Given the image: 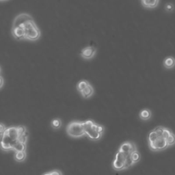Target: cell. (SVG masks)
Instances as JSON below:
<instances>
[{
	"label": "cell",
	"mask_w": 175,
	"mask_h": 175,
	"mask_svg": "<svg viewBox=\"0 0 175 175\" xmlns=\"http://www.w3.org/2000/svg\"><path fill=\"white\" fill-rule=\"evenodd\" d=\"M167 142H168V146H172L174 145L175 144V135L173 134L172 133H171L168 139H166Z\"/></svg>",
	"instance_id": "e0dca14e"
},
{
	"label": "cell",
	"mask_w": 175,
	"mask_h": 175,
	"mask_svg": "<svg viewBox=\"0 0 175 175\" xmlns=\"http://www.w3.org/2000/svg\"><path fill=\"white\" fill-rule=\"evenodd\" d=\"M158 138L159 135H157L156 132L153 130L150 132L149 135H148V142H149V144L153 143L154 142L156 141Z\"/></svg>",
	"instance_id": "2e32d148"
},
{
	"label": "cell",
	"mask_w": 175,
	"mask_h": 175,
	"mask_svg": "<svg viewBox=\"0 0 175 175\" xmlns=\"http://www.w3.org/2000/svg\"><path fill=\"white\" fill-rule=\"evenodd\" d=\"M163 64L166 68L170 69L174 68L175 67V58L172 56L167 57L163 62Z\"/></svg>",
	"instance_id": "7c38bea8"
},
{
	"label": "cell",
	"mask_w": 175,
	"mask_h": 175,
	"mask_svg": "<svg viewBox=\"0 0 175 175\" xmlns=\"http://www.w3.org/2000/svg\"><path fill=\"white\" fill-rule=\"evenodd\" d=\"M11 34L15 39L17 41L25 39V30L21 26L12 27Z\"/></svg>",
	"instance_id": "30bf717a"
},
{
	"label": "cell",
	"mask_w": 175,
	"mask_h": 175,
	"mask_svg": "<svg viewBox=\"0 0 175 175\" xmlns=\"http://www.w3.org/2000/svg\"><path fill=\"white\" fill-rule=\"evenodd\" d=\"M84 129L85 135L90 140L98 141L104 134L105 127L92 120H86L84 121Z\"/></svg>",
	"instance_id": "3957f363"
},
{
	"label": "cell",
	"mask_w": 175,
	"mask_h": 175,
	"mask_svg": "<svg viewBox=\"0 0 175 175\" xmlns=\"http://www.w3.org/2000/svg\"><path fill=\"white\" fill-rule=\"evenodd\" d=\"M28 138V130L25 125L8 127L1 135V149L6 152L27 151Z\"/></svg>",
	"instance_id": "6da1fadb"
},
{
	"label": "cell",
	"mask_w": 175,
	"mask_h": 175,
	"mask_svg": "<svg viewBox=\"0 0 175 175\" xmlns=\"http://www.w3.org/2000/svg\"><path fill=\"white\" fill-rule=\"evenodd\" d=\"M149 146L151 150L158 151L164 150L168 146V145L166 139L163 137H159L157 140L153 143L149 144Z\"/></svg>",
	"instance_id": "ba28073f"
},
{
	"label": "cell",
	"mask_w": 175,
	"mask_h": 175,
	"mask_svg": "<svg viewBox=\"0 0 175 175\" xmlns=\"http://www.w3.org/2000/svg\"><path fill=\"white\" fill-rule=\"evenodd\" d=\"M0 1H1V2H6V1H8V0H0Z\"/></svg>",
	"instance_id": "cb8c5ba5"
},
{
	"label": "cell",
	"mask_w": 175,
	"mask_h": 175,
	"mask_svg": "<svg viewBox=\"0 0 175 175\" xmlns=\"http://www.w3.org/2000/svg\"><path fill=\"white\" fill-rule=\"evenodd\" d=\"M97 52V49L95 46H87L81 49L80 56L84 60H91L94 57Z\"/></svg>",
	"instance_id": "52a82bcc"
},
{
	"label": "cell",
	"mask_w": 175,
	"mask_h": 175,
	"mask_svg": "<svg viewBox=\"0 0 175 175\" xmlns=\"http://www.w3.org/2000/svg\"><path fill=\"white\" fill-rule=\"evenodd\" d=\"M62 125V122L60 118H56L52 120L51 121V127L53 129H59Z\"/></svg>",
	"instance_id": "9a60e30c"
},
{
	"label": "cell",
	"mask_w": 175,
	"mask_h": 175,
	"mask_svg": "<svg viewBox=\"0 0 175 175\" xmlns=\"http://www.w3.org/2000/svg\"><path fill=\"white\" fill-rule=\"evenodd\" d=\"M20 26L23 27L25 32V40L30 41H36L41 38V32L34 19L27 21Z\"/></svg>",
	"instance_id": "277c9868"
},
{
	"label": "cell",
	"mask_w": 175,
	"mask_h": 175,
	"mask_svg": "<svg viewBox=\"0 0 175 175\" xmlns=\"http://www.w3.org/2000/svg\"><path fill=\"white\" fill-rule=\"evenodd\" d=\"M164 129H165L164 127H157L156 128H155L153 130L157 134V135H159V137H162L163 132H164Z\"/></svg>",
	"instance_id": "d6986e66"
},
{
	"label": "cell",
	"mask_w": 175,
	"mask_h": 175,
	"mask_svg": "<svg viewBox=\"0 0 175 175\" xmlns=\"http://www.w3.org/2000/svg\"><path fill=\"white\" fill-rule=\"evenodd\" d=\"M76 88L84 99H90L95 93V89L88 81L81 79L77 84Z\"/></svg>",
	"instance_id": "8992f818"
},
{
	"label": "cell",
	"mask_w": 175,
	"mask_h": 175,
	"mask_svg": "<svg viewBox=\"0 0 175 175\" xmlns=\"http://www.w3.org/2000/svg\"><path fill=\"white\" fill-rule=\"evenodd\" d=\"M66 132L69 137L80 138L85 135L84 129V121L73 120L70 122L66 128Z\"/></svg>",
	"instance_id": "5b68a950"
},
{
	"label": "cell",
	"mask_w": 175,
	"mask_h": 175,
	"mask_svg": "<svg viewBox=\"0 0 175 175\" xmlns=\"http://www.w3.org/2000/svg\"><path fill=\"white\" fill-rule=\"evenodd\" d=\"M143 7L148 9H154L159 5V0H140Z\"/></svg>",
	"instance_id": "8fae6325"
},
{
	"label": "cell",
	"mask_w": 175,
	"mask_h": 175,
	"mask_svg": "<svg viewBox=\"0 0 175 175\" xmlns=\"http://www.w3.org/2000/svg\"><path fill=\"white\" fill-rule=\"evenodd\" d=\"M151 112L149 109H144L139 113V117L142 120H148L151 117Z\"/></svg>",
	"instance_id": "5bb4252c"
},
{
	"label": "cell",
	"mask_w": 175,
	"mask_h": 175,
	"mask_svg": "<svg viewBox=\"0 0 175 175\" xmlns=\"http://www.w3.org/2000/svg\"><path fill=\"white\" fill-rule=\"evenodd\" d=\"M0 79H1V85H0V88H2L3 85V78L2 75H1V77H0Z\"/></svg>",
	"instance_id": "603a6c76"
},
{
	"label": "cell",
	"mask_w": 175,
	"mask_h": 175,
	"mask_svg": "<svg viewBox=\"0 0 175 175\" xmlns=\"http://www.w3.org/2000/svg\"><path fill=\"white\" fill-rule=\"evenodd\" d=\"M0 126H1V127H0V133H1V135H2L3 134V132H4L5 130L6 129V127L2 123L0 124Z\"/></svg>",
	"instance_id": "7402d4cb"
},
{
	"label": "cell",
	"mask_w": 175,
	"mask_h": 175,
	"mask_svg": "<svg viewBox=\"0 0 175 175\" xmlns=\"http://www.w3.org/2000/svg\"><path fill=\"white\" fill-rule=\"evenodd\" d=\"M31 19H34L30 14L28 13H21L14 18L13 23V26L12 27L20 26L23 23H24L28 20H31Z\"/></svg>",
	"instance_id": "9c48e42d"
},
{
	"label": "cell",
	"mask_w": 175,
	"mask_h": 175,
	"mask_svg": "<svg viewBox=\"0 0 175 175\" xmlns=\"http://www.w3.org/2000/svg\"><path fill=\"white\" fill-rule=\"evenodd\" d=\"M140 159L137 145L134 142L125 141L120 145L115 155L112 164V168L118 172L128 170L139 162Z\"/></svg>",
	"instance_id": "7a4b0ae2"
},
{
	"label": "cell",
	"mask_w": 175,
	"mask_h": 175,
	"mask_svg": "<svg viewBox=\"0 0 175 175\" xmlns=\"http://www.w3.org/2000/svg\"><path fill=\"white\" fill-rule=\"evenodd\" d=\"M174 10V5L172 3H168L165 5V10L166 12H173Z\"/></svg>",
	"instance_id": "ffe728a7"
},
{
	"label": "cell",
	"mask_w": 175,
	"mask_h": 175,
	"mask_svg": "<svg viewBox=\"0 0 175 175\" xmlns=\"http://www.w3.org/2000/svg\"><path fill=\"white\" fill-rule=\"evenodd\" d=\"M27 157V151H18L14 155V160L17 162L24 161Z\"/></svg>",
	"instance_id": "4fadbf2b"
},
{
	"label": "cell",
	"mask_w": 175,
	"mask_h": 175,
	"mask_svg": "<svg viewBox=\"0 0 175 175\" xmlns=\"http://www.w3.org/2000/svg\"><path fill=\"white\" fill-rule=\"evenodd\" d=\"M42 175H63L62 172L60 170H53L52 171H49V172H45L44 174H42Z\"/></svg>",
	"instance_id": "ac0fdd59"
},
{
	"label": "cell",
	"mask_w": 175,
	"mask_h": 175,
	"mask_svg": "<svg viewBox=\"0 0 175 175\" xmlns=\"http://www.w3.org/2000/svg\"><path fill=\"white\" fill-rule=\"evenodd\" d=\"M170 134H171V132L170 131V130H168V129H166V128H165L164 132H163L162 137L164 138V139H168V138L169 137V136H170Z\"/></svg>",
	"instance_id": "44dd1931"
}]
</instances>
